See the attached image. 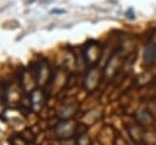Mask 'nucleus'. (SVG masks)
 <instances>
[{
    "mask_svg": "<svg viewBox=\"0 0 156 145\" xmlns=\"http://www.w3.org/2000/svg\"><path fill=\"white\" fill-rule=\"evenodd\" d=\"M155 57H156V46L149 45L147 48V50H145V59L148 61H152V60H155Z\"/></svg>",
    "mask_w": 156,
    "mask_h": 145,
    "instance_id": "1",
    "label": "nucleus"
},
{
    "mask_svg": "<svg viewBox=\"0 0 156 145\" xmlns=\"http://www.w3.org/2000/svg\"><path fill=\"white\" fill-rule=\"evenodd\" d=\"M127 17H129V18H134V14H133V10L132 9H129V16H127Z\"/></svg>",
    "mask_w": 156,
    "mask_h": 145,
    "instance_id": "2",
    "label": "nucleus"
}]
</instances>
